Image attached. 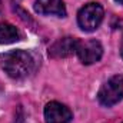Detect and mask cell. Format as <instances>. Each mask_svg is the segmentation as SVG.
Segmentation results:
<instances>
[{"label": "cell", "mask_w": 123, "mask_h": 123, "mask_svg": "<svg viewBox=\"0 0 123 123\" xmlns=\"http://www.w3.org/2000/svg\"><path fill=\"white\" fill-rule=\"evenodd\" d=\"M0 66L12 79H25L34 69V59L26 50H12L0 55Z\"/></svg>", "instance_id": "obj_1"}, {"label": "cell", "mask_w": 123, "mask_h": 123, "mask_svg": "<svg viewBox=\"0 0 123 123\" xmlns=\"http://www.w3.org/2000/svg\"><path fill=\"white\" fill-rule=\"evenodd\" d=\"M103 16H105V12L99 3H87L79 10L77 23H79L82 30L93 31L100 26Z\"/></svg>", "instance_id": "obj_2"}, {"label": "cell", "mask_w": 123, "mask_h": 123, "mask_svg": "<svg viewBox=\"0 0 123 123\" xmlns=\"http://www.w3.org/2000/svg\"><path fill=\"white\" fill-rule=\"evenodd\" d=\"M97 99L100 105L110 107L116 103H119L123 99V77L122 76H113L110 77L97 93Z\"/></svg>", "instance_id": "obj_3"}, {"label": "cell", "mask_w": 123, "mask_h": 123, "mask_svg": "<svg viewBox=\"0 0 123 123\" xmlns=\"http://www.w3.org/2000/svg\"><path fill=\"white\" fill-rule=\"evenodd\" d=\"M76 53L83 64H93L102 59L103 47L97 40H82L77 42Z\"/></svg>", "instance_id": "obj_4"}, {"label": "cell", "mask_w": 123, "mask_h": 123, "mask_svg": "<svg viewBox=\"0 0 123 123\" xmlns=\"http://www.w3.org/2000/svg\"><path fill=\"white\" fill-rule=\"evenodd\" d=\"M77 42H79L77 39L70 37V36L62 37V39L56 40V42L50 46V49H49V56L53 57V59H63V57L72 56L73 53H76Z\"/></svg>", "instance_id": "obj_5"}, {"label": "cell", "mask_w": 123, "mask_h": 123, "mask_svg": "<svg viewBox=\"0 0 123 123\" xmlns=\"http://www.w3.org/2000/svg\"><path fill=\"white\" fill-rule=\"evenodd\" d=\"M46 123H70L72 112L59 102H50L44 107Z\"/></svg>", "instance_id": "obj_6"}, {"label": "cell", "mask_w": 123, "mask_h": 123, "mask_svg": "<svg viewBox=\"0 0 123 123\" xmlns=\"http://www.w3.org/2000/svg\"><path fill=\"white\" fill-rule=\"evenodd\" d=\"M34 10L40 14H55V16H66V7L63 0H36Z\"/></svg>", "instance_id": "obj_7"}, {"label": "cell", "mask_w": 123, "mask_h": 123, "mask_svg": "<svg viewBox=\"0 0 123 123\" xmlns=\"http://www.w3.org/2000/svg\"><path fill=\"white\" fill-rule=\"evenodd\" d=\"M20 37L17 29L10 23H0V43L1 44H10L17 42Z\"/></svg>", "instance_id": "obj_8"}, {"label": "cell", "mask_w": 123, "mask_h": 123, "mask_svg": "<svg viewBox=\"0 0 123 123\" xmlns=\"http://www.w3.org/2000/svg\"><path fill=\"white\" fill-rule=\"evenodd\" d=\"M116 1H117L119 4H123V0H116Z\"/></svg>", "instance_id": "obj_9"}, {"label": "cell", "mask_w": 123, "mask_h": 123, "mask_svg": "<svg viewBox=\"0 0 123 123\" xmlns=\"http://www.w3.org/2000/svg\"><path fill=\"white\" fill-rule=\"evenodd\" d=\"M0 10H1V0H0Z\"/></svg>", "instance_id": "obj_10"}, {"label": "cell", "mask_w": 123, "mask_h": 123, "mask_svg": "<svg viewBox=\"0 0 123 123\" xmlns=\"http://www.w3.org/2000/svg\"><path fill=\"white\" fill-rule=\"evenodd\" d=\"M122 57H123V46H122Z\"/></svg>", "instance_id": "obj_11"}]
</instances>
